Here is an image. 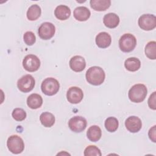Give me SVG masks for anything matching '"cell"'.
Wrapping results in <instances>:
<instances>
[{
  "mask_svg": "<svg viewBox=\"0 0 156 156\" xmlns=\"http://www.w3.org/2000/svg\"><path fill=\"white\" fill-rule=\"evenodd\" d=\"M87 81L93 85H101L105 77L104 71L99 66H92L90 67L86 73Z\"/></svg>",
  "mask_w": 156,
  "mask_h": 156,
  "instance_id": "6da1fadb",
  "label": "cell"
},
{
  "mask_svg": "<svg viewBox=\"0 0 156 156\" xmlns=\"http://www.w3.org/2000/svg\"><path fill=\"white\" fill-rule=\"evenodd\" d=\"M147 90L146 87L141 83L135 84L129 90L128 96L129 99L135 103L141 102L146 97Z\"/></svg>",
  "mask_w": 156,
  "mask_h": 156,
  "instance_id": "7a4b0ae2",
  "label": "cell"
},
{
  "mask_svg": "<svg viewBox=\"0 0 156 156\" xmlns=\"http://www.w3.org/2000/svg\"><path fill=\"white\" fill-rule=\"evenodd\" d=\"M60 84L58 80L52 77L45 79L41 85L42 92L48 96L55 94L59 90Z\"/></svg>",
  "mask_w": 156,
  "mask_h": 156,
  "instance_id": "3957f363",
  "label": "cell"
},
{
  "mask_svg": "<svg viewBox=\"0 0 156 156\" xmlns=\"http://www.w3.org/2000/svg\"><path fill=\"white\" fill-rule=\"evenodd\" d=\"M136 44V39L130 34H125L122 35L119 40L120 49L124 52H129L134 49Z\"/></svg>",
  "mask_w": 156,
  "mask_h": 156,
  "instance_id": "277c9868",
  "label": "cell"
},
{
  "mask_svg": "<svg viewBox=\"0 0 156 156\" xmlns=\"http://www.w3.org/2000/svg\"><path fill=\"white\" fill-rule=\"evenodd\" d=\"M7 146L9 150L15 154L21 153L24 149V144L23 139L16 135L9 137L7 141Z\"/></svg>",
  "mask_w": 156,
  "mask_h": 156,
  "instance_id": "5b68a950",
  "label": "cell"
},
{
  "mask_svg": "<svg viewBox=\"0 0 156 156\" xmlns=\"http://www.w3.org/2000/svg\"><path fill=\"white\" fill-rule=\"evenodd\" d=\"M140 27L144 30H151L156 27V17L151 14L141 15L138 21Z\"/></svg>",
  "mask_w": 156,
  "mask_h": 156,
  "instance_id": "8992f818",
  "label": "cell"
},
{
  "mask_svg": "<svg viewBox=\"0 0 156 156\" xmlns=\"http://www.w3.org/2000/svg\"><path fill=\"white\" fill-rule=\"evenodd\" d=\"M35 83L34 78L30 74H26L21 77L18 80L17 87L21 91L27 93L33 90Z\"/></svg>",
  "mask_w": 156,
  "mask_h": 156,
  "instance_id": "52a82bcc",
  "label": "cell"
},
{
  "mask_svg": "<svg viewBox=\"0 0 156 156\" xmlns=\"http://www.w3.org/2000/svg\"><path fill=\"white\" fill-rule=\"evenodd\" d=\"M24 68L29 72H34L37 71L40 66V61L35 55H27L23 61Z\"/></svg>",
  "mask_w": 156,
  "mask_h": 156,
  "instance_id": "ba28073f",
  "label": "cell"
},
{
  "mask_svg": "<svg viewBox=\"0 0 156 156\" xmlns=\"http://www.w3.org/2000/svg\"><path fill=\"white\" fill-rule=\"evenodd\" d=\"M87 124L86 119L80 116H76L71 118L68 122L69 129L76 133L84 130L87 127Z\"/></svg>",
  "mask_w": 156,
  "mask_h": 156,
  "instance_id": "9c48e42d",
  "label": "cell"
},
{
  "mask_svg": "<svg viewBox=\"0 0 156 156\" xmlns=\"http://www.w3.org/2000/svg\"><path fill=\"white\" fill-rule=\"evenodd\" d=\"M55 27L54 25L49 22H45L41 24L38 28V35L43 40L51 39L55 34Z\"/></svg>",
  "mask_w": 156,
  "mask_h": 156,
  "instance_id": "30bf717a",
  "label": "cell"
},
{
  "mask_svg": "<svg viewBox=\"0 0 156 156\" xmlns=\"http://www.w3.org/2000/svg\"><path fill=\"white\" fill-rule=\"evenodd\" d=\"M82 90L77 87H72L69 88L66 93L67 100L71 104H78L83 99Z\"/></svg>",
  "mask_w": 156,
  "mask_h": 156,
  "instance_id": "8fae6325",
  "label": "cell"
},
{
  "mask_svg": "<svg viewBox=\"0 0 156 156\" xmlns=\"http://www.w3.org/2000/svg\"><path fill=\"white\" fill-rule=\"evenodd\" d=\"M125 126L129 132L132 133H136L141 129L142 122L138 117L132 116L127 118L126 120Z\"/></svg>",
  "mask_w": 156,
  "mask_h": 156,
  "instance_id": "7c38bea8",
  "label": "cell"
},
{
  "mask_svg": "<svg viewBox=\"0 0 156 156\" xmlns=\"http://www.w3.org/2000/svg\"><path fill=\"white\" fill-rule=\"evenodd\" d=\"M70 68L75 72L82 71L86 66L85 58L80 55H75L69 60Z\"/></svg>",
  "mask_w": 156,
  "mask_h": 156,
  "instance_id": "4fadbf2b",
  "label": "cell"
},
{
  "mask_svg": "<svg viewBox=\"0 0 156 156\" xmlns=\"http://www.w3.org/2000/svg\"><path fill=\"white\" fill-rule=\"evenodd\" d=\"M111 42V36L107 32H100L96 37V43L100 48H106L108 47L110 45Z\"/></svg>",
  "mask_w": 156,
  "mask_h": 156,
  "instance_id": "5bb4252c",
  "label": "cell"
},
{
  "mask_svg": "<svg viewBox=\"0 0 156 156\" xmlns=\"http://www.w3.org/2000/svg\"><path fill=\"white\" fill-rule=\"evenodd\" d=\"M73 15L77 20L80 21H85L90 18L91 13L90 10L86 7L80 6L74 9Z\"/></svg>",
  "mask_w": 156,
  "mask_h": 156,
  "instance_id": "9a60e30c",
  "label": "cell"
},
{
  "mask_svg": "<svg viewBox=\"0 0 156 156\" xmlns=\"http://www.w3.org/2000/svg\"><path fill=\"white\" fill-rule=\"evenodd\" d=\"M103 23L104 25L108 28H115L119 23V18L114 13H109L105 15L104 16Z\"/></svg>",
  "mask_w": 156,
  "mask_h": 156,
  "instance_id": "2e32d148",
  "label": "cell"
},
{
  "mask_svg": "<svg viewBox=\"0 0 156 156\" xmlns=\"http://www.w3.org/2000/svg\"><path fill=\"white\" fill-rule=\"evenodd\" d=\"M54 15L60 20H66L70 16L71 10L66 5H60L55 8Z\"/></svg>",
  "mask_w": 156,
  "mask_h": 156,
  "instance_id": "e0dca14e",
  "label": "cell"
},
{
  "mask_svg": "<svg viewBox=\"0 0 156 156\" xmlns=\"http://www.w3.org/2000/svg\"><path fill=\"white\" fill-rule=\"evenodd\" d=\"M43 104V99L41 96L36 93L30 94L27 99V104L28 107L32 109H37L40 108Z\"/></svg>",
  "mask_w": 156,
  "mask_h": 156,
  "instance_id": "ac0fdd59",
  "label": "cell"
},
{
  "mask_svg": "<svg viewBox=\"0 0 156 156\" xmlns=\"http://www.w3.org/2000/svg\"><path fill=\"white\" fill-rule=\"evenodd\" d=\"M102 135V131L100 127L94 125L90 127L87 132V136L89 140L93 142H96L99 140Z\"/></svg>",
  "mask_w": 156,
  "mask_h": 156,
  "instance_id": "d6986e66",
  "label": "cell"
},
{
  "mask_svg": "<svg viewBox=\"0 0 156 156\" xmlns=\"http://www.w3.org/2000/svg\"><path fill=\"white\" fill-rule=\"evenodd\" d=\"M91 7L96 11H105L111 5L110 0H91Z\"/></svg>",
  "mask_w": 156,
  "mask_h": 156,
  "instance_id": "ffe728a7",
  "label": "cell"
},
{
  "mask_svg": "<svg viewBox=\"0 0 156 156\" xmlns=\"http://www.w3.org/2000/svg\"><path fill=\"white\" fill-rule=\"evenodd\" d=\"M125 68L129 71H136L139 69L141 66L140 60L136 57H130L124 62Z\"/></svg>",
  "mask_w": 156,
  "mask_h": 156,
  "instance_id": "44dd1931",
  "label": "cell"
},
{
  "mask_svg": "<svg viewBox=\"0 0 156 156\" xmlns=\"http://www.w3.org/2000/svg\"><path fill=\"white\" fill-rule=\"evenodd\" d=\"M40 120L43 126L46 127H51L55 122V117L51 113L46 112L40 115Z\"/></svg>",
  "mask_w": 156,
  "mask_h": 156,
  "instance_id": "7402d4cb",
  "label": "cell"
},
{
  "mask_svg": "<svg viewBox=\"0 0 156 156\" xmlns=\"http://www.w3.org/2000/svg\"><path fill=\"white\" fill-rule=\"evenodd\" d=\"M41 8L37 4L32 5L27 10V18L30 21L37 20L41 15Z\"/></svg>",
  "mask_w": 156,
  "mask_h": 156,
  "instance_id": "603a6c76",
  "label": "cell"
},
{
  "mask_svg": "<svg viewBox=\"0 0 156 156\" xmlns=\"http://www.w3.org/2000/svg\"><path fill=\"white\" fill-rule=\"evenodd\" d=\"M144 52L149 58L155 60L156 58V42L155 41H149L145 47Z\"/></svg>",
  "mask_w": 156,
  "mask_h": 156,
  "instance_id": "cb8c5ba5",
  "label": "cell"
},
{
  "mask_svg": "<svg viewBox=\"0 0 156 156\" xmlns=\"http://www.w3.org/2000/svg\"><path fill=\"white\" fill-rule=\"evenodd\" d=\"M119 122L118 119L115 117H108L105 121V127L110 132H115L118 128Z\"/></svg>",
  "mask_w": 156,
  "mask_h": 156,
  "instance_id": "d4e9b609",
  "label": "cell"
},
{
  "mask_svg": "<svg viewBox=\"0 0 156 156\" xmlns=\"http://www.w3.org/2000/svg\"><path fill=\"white\" fill-rule=\"evenodd\" d=\"M13 118L17 121H21L26 118V112L21 108H15L12 113Z\"/></svg>",
  "mask_w": 156,
  "mask_h": 156,
  "instance_id": "484cf974",
  "label": "cell"
},
{
  "mask_svg": "<svg viewBox=\"0 0 156 156\" xmlns=\"http://www.w3.org/2000/svg\"><path fill=\"white\" fill-rule=\"evenodd\" d=\"M102 155L100 149L95 146H89L87 147L84 151V155L85 156H101Z\"/></svg>",
  "mask_w": 156,
  "mask_h": 156,
  "instance_id": "4316f807",
  "label": "cell"
},
{
  "mask_svg": "<svg viewBox=\"0 0 156 156\" xmlns=\"http://www.w3.org/2000/svg\"><path fill=\"white\" fill-rule=\"evenodd\" d=\"M23 39L24 43L28 45V46H32L33 45L35 41H36V37L35 34L31 32V31H27L26 32L23 36Z\"/></svg>",
  "mask_w": 156,
  "mask_h": 156,
  "instance_id": "83f0119b",
  "label": "cell"
},
{
  "mask_svg": "<svg viewBox=\"0 0 156 156\" xmlns=\"http://www.w3.org/2000/svg\"><path fill=\"white\" fill-rule=\"evenodd\" d=\"M156 92L154 91L153 93L150 96L148 99V105L150 108L152 110L156 109Z\"/></svg>",
  "mask_w": 156,
  "mask_h": 156,
  "instance_id": "f1b7e54d",
  "label": "cell"
},
{
  "mask_svg": "<svg viewBox=\"0 0 156 156\" xmlns=\"http://www.w3.org/2000/svg\"><path fill=\"white\" fill-rule=\"evenodd\" d=\"M155 126H154L152 127H151L150 129H149V133H148V135H149V137L150 138V140H151L154 143H155L156 142V134H155Z\"/></svg>",
  "mask_w": 156,
  "mask_h": 156,
  "instance_id": "f546056e",
  "label": "cell"
}]
</instances>
